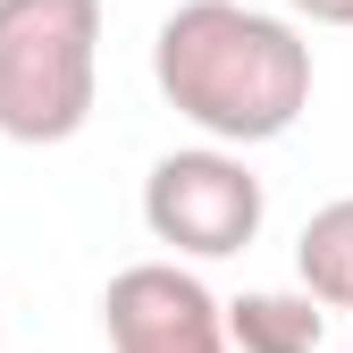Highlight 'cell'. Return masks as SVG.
<instances>
[{
    "instance_id": "6da1fadb",
    "label": "cell",
    "mask_w": 353,
    "mask_h": 353,
    "mask_svg": "<svg viewBox=\"0 0 353 353\" xmlns=\"http://www.w3.org/2000/svg\"><path fill=\"white\" fill-rule=\"evenodd\" d=\"M152 84L219 152H252L312 110V42L252 0H176L152 34Z\"/></svg>"
},
{
    "instance_id": "7a4b0ae2",
    "label": "cell",
    "mask_w": 353,
    "mask_h": 353,
    "mask_svg": "<svg viewBox=\"0 0 353 353\" xmlns=\"http://www.w3.org/2000/svg\"><path fill=\"white\" fill-rule=\"evenodd\" d=\"M101 84V0H0V135L76 143Z\"/></svg>"
},
{
    "instance_id": "3957f363",
    "label": "cell",
    "mask_w": 353,
    "mask_h": 353,
    "mask_svg": "<svg viewBox=\"0 0 353 353\" xmlns=\"http://www.w3.org/2000/svg\"><path fill=\"white\" fill-rule=\"evenodd\" d=\"M261 219H270V194L244 168V152H219V143L160 152L143 176V228L176 261H228L261 236Z\"/></svg>"
},
{
    "instance_id": "277c9868",
    "label": "cell",
    "mask_w": 353,
    "mask_h": 353,
    "mask_svg": "<svg viewBox=\"0 0 353 353\" xmlns=\"http://www.w3.org/2000/svg\"><path fill=\"white\" fill-rule=\"evenodd\" d=\"M101 336L110 353H236L228 303L176 261H135L101 286Z\"/></svg>"
},
{
    "instance_id": "5b68a950",
    "label": "cell",
    "mask_w": 353,
    "mask_h": 353,
    "mask_svg": "<svg viewBox=\"0 0 353 353\" xmlns=\"http://www.w3.org/2000/svg\"><path fill=\"white\" fill-rule=\"evenodd\" d=\"M228 345L236 353H320L328 345V312L312 294H286V286H252L228 303Z\"/></svg>"
},
{
    "instance_id": "8992f818",
    "label": "cell",
    "mask_w": 353,
    "mask_h": 353,
    "mask_svg": "<svg viewBox=\"0 0 353 353\" xmlns=\"http://www.w3.org/2000/svg\"><path fill=\"white\" fill-rule=\"evenodd\" d=\"M294 270H303V294H312L320 312H353V194L303 219Z\"/></svg>"
},
{
    "instance_id": "52a82bcc",
    "label": "cell",
    "mask_w": 353,
    "mask_h": 353,
    "mask_svg": "<svg viewBox=\"0 0 353 353\" xmlns=\"http://www.w3.org/2000/svg\"><path fill=\"white\" fill-rule=\"evenodd\" d=\"M294 17H312V26H353V0H286Z\"/></svg>"
}]
</instances>
